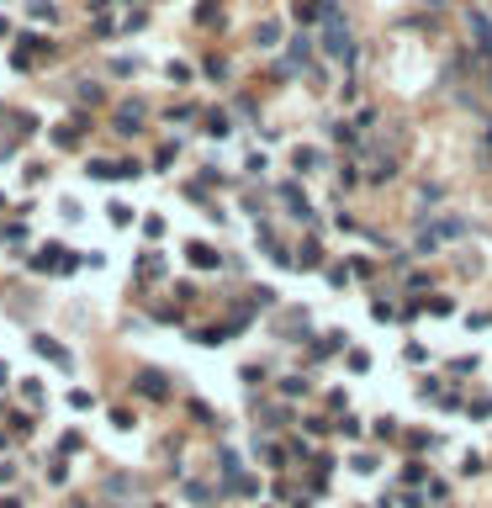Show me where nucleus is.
I'll use <instances>...</instances> for the list:
<instances>
[{
    "mask_svg": "<svg viewBox=\"0 0 492 508\" xmlns=\"http://www.w3.org/2000/svg\"><path fill=\"white\" fill-rule=\"evenodd\" d=\"M302 387H307L302 376H286V381H281V392H286V397H302Z\"/></svg>",
    "mask_w": 492,
    "mask_h": 508,
    "instance_id": "obj_7",
    "label": "nucleus"
},
{
    "mask_svg": "<svg viewBox=\"0 0 492 508\" xmlns=\"http://www.w3.org/2000/svg\"><path fill=\"white\" fill-rule=\"evenodd\" d=\"M138 122H143V101H127L117 111V133H138Z\"/></svg>",
    "mask_w": 492,
    "mask_h": 508,
    "instance_id": "obj_2",
    "label": "nucleus"
},
{
    "mask_svg": "<svg viewBox=\"0 0 492 508\" xmlns=\"http://www.w3.org/2000/svg\"><path fill=\"white\" fill-rule=\"evenodd\" d=\"M297 169H302V175H312V169H318V154H312V148H302V154H297Z\"/></svg>",
    "mask_w": 492,
    "mask_h": 508,
    "instance_id": "obj_6",
    "label": "nucleus"
},
{
    "mask_svg": "<svg viewBox=\"0 0 492 508\" xmlns=\"http://www.w3.org/2000/svg\"><path fill=\"white\" fill-rule=\"evenodd\" d=\"M185 254H191V265H202V270H212V265H217V249H206V244H191Z\"/></svg>",
    "mask_w": 492,
    "mask_h": 508,
    "instance_id": "obj_4",
    "label": "nucleus"
},
{
    "mask_svg": "<svg viewBox=\"0 0 492 508\" xmlns=\"http://www.w3.org/2000/svg\"><path fill=\"white\" fill-rule=\"evenodd\" d=\"M37 350L48 355V360H53V365H64V371H69V355H64V350H59V344H53V339H37Z\"/></svg>",
    "mask_w": 492,
    "mask_h": 508,
    "instance_id": "obj_5",
    "label": "nucleus"
},
{
    "mask_svg": "<svg viewBox=\"0 0 492 508\" xmlns=\"http://www.w3.org/2000/svg\"><path fill=\"white\" fill-rule=\"evenodd\" d=\"M323 48L339 53V59H355V48H349V27L339 22V16H328V27H323Z\"/></svg>",
    "mask_w": 492,
    "mask_h": 508,
    "instance_id": "obj_1",
    "label": "nucleus"
},
{
    "mask_svg": "<svg viewBox=\"0 0 492 508\" xmlns=\"http://www.w3.org/2000/svg\"><path fill=\"white\" fill-rule=\"evenodd\" d=\"M138 392H143V397H164V376H159V371H143V376H138Z\"/></svg>",
    "mask_w": 492,
    "mask_h": 508,
    "instance_id": "obj_3",
    "label": "nucleus"
},
{
    "mask_svg": "<svg viewBox=\"0 0 492 508\" xmlns=\"http://www.w3.org/2000/svg\"><path fill=\"white\" fill-rule=\"evenodd\" d=\"M487 148H492V133H487Z\"/></svg>",
    "mask_w": 492,
    "mask_h": 508,
    "instance_id": "obj_8",
    "label": "nucleus"
}]
</instances>
